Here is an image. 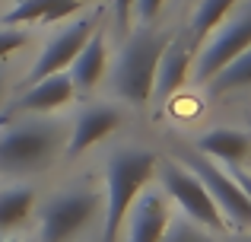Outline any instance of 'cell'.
Here are the masks:
<instances>
[{"label":"cell","instance_id":"23","mask_svg":"<svg viewBox=\"0 0 251 242\" xmlns=\"http://www.w3.org/2000/svg\"><path fill=\"white\" fill-rule=\"evenodd\" d=\"M226 169L232 172V179L239 182V188H242V191L248 194V201H251V175H248V172H245L242 166H226Z\"/></svg>","mask_w":251,"mask_h":242},{"label":"cell","instance_id":"24","mask_svg":"<svg viewBox=\"0 0 251 242\" xmlns=\"http://www.w3.org/2000/svg\"><path fill=\"white\" fill-rule=\"evenodd\" d=\"M3 86H6V74L0 70V99H3Z\"/></svg>","mask_w":251,"mask_h":242},{"label":"cell","instance_id":"4","mask_svg":"<svg viewBox=\"0 0 251 242\" xmlns=\"http://www.w3.org/2000/svg\"><path fill=\"white\" fill-rule=\"evenodd\" d=\"M181 166L191 169V172L203 182V188H207L210 198H213V204L220 207L223 220H229V223L239 226V230H251V201L223 162L203 156L201 150H188V153H181Z\"/></svg>","mask_w":251,"mask_h":242},{"label":"cell","instance_id":"20","mask_svg":"<svg viewBox=\"0 0 251 242\" xmlns=\"http://www.w3.org/2000/svg\"><path fill=\"white\" fill-rule=\"evenodd\" d=\"M25 42H29V32L19 29V26H6V29H0V61H3L6 54H13L16 48H23Z\"/></svg>","mask_w":251,"mask_h":242},{"label":"cell","instance_id":"11","mask_svg":"<svg viewBox=\"0 0 251 242\" xmlns=\"http://www.w3.org/2000/svg\"><path fill=\"white\" fill-rule=\"evenodd\" d=\"M118 124H121V112H118L115 106H96V108L80 112V118L74 124V134H70V143H67V156L76 160V156L86 153L92 143L105 140Z\"/></svg>","mask_w":251,"mask_h":242},{"label":"cell","instance_id":"2","mask_svg":"<svg viewBox=\"0 0 251 242\" xmlns=\"http://www.w3.org/2000/svg\"><path fill=\"white\" fill-rule=\"evenodd\" d=\"M67 128L57 121H29L6 128L0 134V172L3 175H23L48 166L64 147Z\"/></svg>","mask_w":251,"mask_h":242},{"label":"cell","instance_id":"17","mask_svg":"<svg viewBox=\"0 0 251 242\" xmlns=\"http://www.w3.org/2000/svg\"><path fill=\"white\" fill-rule=\"evenodd\" d=\"M207 86H210V93H216V96L251 86V48H245L242 54H235L229 64H223V67L207 80Z\"/></svg>","mask_w":251,"mask_h":242},{"label":"cell","instance_id":"16","mask_svg":"<svg viewBox=\"0 0 251 242\" xmlns=\"http://www.w3.org/2000/svg\"><path fill=\"white\" fill-rule=\"evenodd\" d=\"M32 204H35V191L29 185H13L0 191V236L16 230L25 217H29Z\"/></svg>","mask_w":251,"mask_h":242},{"label":"cell","instance_id":"18","mask_svg":"<svg viewBox=\"0 0 251 242\" xmlns=\"http://www.w3.org/2000/svg\"><path fill=\"white\" fill-rule=\"evenodd\" d=\"M235 6V0H201V6L194 10L188 23V45H197L229 16V10Z\"/></svg>","mask_w":251,"mask_h":242},{"label":"cell","instance_id":"21","mask_svg":"<svg viewBox=\"0 0 251 242\" xmlns=\"http://www.w3.org/2000/svg\"><path fill=\"white\" fill-rule=\"evenodd\" d=\"M111 6H115L118 29L127 32V26H130V13H134V0H111Z\"/></svg>","mask_w":251,"mask_h":242},{"label":"cell","instance_id":"8","mask_svg":"<svg viewBox=\"0 0 251 242\" xmlns=\"http://www.w3.org/2000/svg\"><path fill=\"white\" fill-rule=\"evenodd\" d=\"M96 32V19H76V23H70L67 29H61L54 38H51L48 45H45V51L38 54V61L32 64L29 70V83L35 80H45V77L51 74H61V70L70 67V61L76 57V51L86 45V38Z\"/></svg>","mask_w":251,"mask_h":242},{"label":"cell","instance_id":"10","mask_svg":"<svg viewBox=\"0 0 251 242\" xmlns=\"http://www.w3.org/2000/svg\"><path fill=\"white\" fill-rule=\"evenodd\" d=\"M172 214H169V198L166 191H140L137 201L127 211V242H159L166 233Z\"/></svg>","mask_w":251,"mask_h":242},{"label":"cell","instance_id":"9","mask_svg":"<svg viewBox=\"0 0 251 242\" xmlns=\"http://www.w3.org/2000/svg\"><path fill=\"white\" fill-rule=\"evenodd\" d=\"M245 48H251V13L239 16L235 23H229L223 32H216V35L210 38V45L201 51V57H197V80L207 83L223 64H229Z\"/></svg>","mask_w":251,"mask_h":242},{"label":"cell","instance_id":"7","mask_svg":"<svg viewBox=\"0 0 251 242\" xmlns=\"http://www.w3.org/2000/svg\"><path fill=\"white\" fill-rule=\"evenodd\" d=\"M74 96H76L74 80H70V74L61 70V74H51V77H45V80L29 83L16 99H10L3 106L0 121L6 124L13 115H45V112H54V108L67 106Z\"/></svg>","mask_w":251,"mask_h":242},{"label":"cell","instance_id":"12","mask_svg":"<svg viewBox=\"0 0 251 242\" xmlns=\"http://www.w3.org/2000/svg\"><path fill=\"white\" fill-rule=\"evenodd\" d=\"M191 54H194V45L188 42H169L166 51L159 57V67H156V83H153V96L156 99H169L181 89V83L188 80L191 70Z\"/></svg>","mask_w":251,"mask_h":242},{"label":"cell","instance_id":"1","mask_svg":"<svg viewBox=\"0 0 251 242\" xmlns=\"http://www.w3.org/2000/svg\"><path fill=\"white\" fill-rule=\"evenodd\" d=\"M156 175V153L124 147L108 160V194H105V223L102 242H121V226L127 220L130 204Z\"/></svg>","mask_w":251,"mask_h":242},{"label":"cell","instance_id":"25","mask_svg":"<svg viewBox=\"0 0 251 242\" xmlns=\"http://www.w3.org/2000/svg\"><path fill=\"white\" fill-rule=\"evenodd\" d=\"M0 242H13V239H3V236H0Z\"/></svg>","mask_w":251,"mask_h":242},{"label":"cell","instance_id":"3","mask_svg":"<svg viewBox=\"0 0 251 242\" xmlns=\"http://www.w3.org/2000/svg\"><path fill=\"white\" fill-rule=\"evenodd\" d=\"M169 38L159 32H143L127 42V48L121 51L111 74V86L121 99H127L130 106H147L153 99V83H156V67L159 57L166 51Z\"/></svg>","mask_w":251,"mask_h":242},{"label":"cell","instance_id":"15","mask_svg":"<svg viewBox=\"0 0 251 242\" xmlns=\"http://www.w3.org/2000/svg\"><path fill=\"white\" fill-rule=\"evenodd\" d=\"M86 0H23L3 16L6 26H23V23H57V19L74 16Z\"/></svg>","mask_w":251,"mask_h":242},{"label":"cell","instance_id":"14","mask_svg":"<svg viewBox=\"0 0 251 242\" xmlns=\"http://www.w3.org/2000/svg\"><path fill=\"white\" fill-rule=\"evenodd\" d=\"M105 61H108V54H105V38L99 35V29H96L86 38L83 48L76 51V57L70 61V80H74V89L80 96L96 89V83L102 80V74H105Z\"/></svg>","mask_w":251,"mask_h":242},{"label":"cell","instance_id":"6","mask_svg":"<svg viewBox=\"0 0 251 242\" xmlns=\"http://www.w3.org/2000/svg\"><path fill=\"white\" fill-rule=\"evenodd\" d=\"M99 198L92 191L57 194L42 214V242H70L96 217Z\"/></svg>","mask_w":251,"mask_h":242},{"label":"cell","instance_id":"19","mask_svg":"<svg viewBox=\"0 0 251 242\" xmlns=\"http://www.w3.org/2000/svg\"><path fill=\"white\" fill-rule=\"evenodd\" d=\"M159 242H216V239H210L207 233H201L188 217H175V220H169V226H166V233H162Z\"/></svg>","mask_w":251,"mask_h":242},{"label":"cell","instance_id":"5","mask_svg":"<svg viewBox=\"0 0 251 242\" xmlns=\"http://www.w3.org/2000/svg\"><path fill=\"white\" fill-rule=\"evenodd\" d=\"M156 175H159V182H162L166 198L175 201L188 220L203 223L207 230H223V226H226L220 207L213 204L210 191L203 188V182L197 179L191 169H184L181 162H172V160H166V162L156 160Z\"/></svg>","mask_w":251,"mask_h":242},{"label":"cell","instance_id":"13","mask_svg":"<svg viewBox=\"0 0 251 242\" xmlns=\"http://www.w3.org/2000/svg\"><path fill=\"white\" fill-rule=\"evenodd\" d=\"M197 150L223 166H242L251 156V137L235 128H213L197 140Z\"/></svg>","mask_w":251,"mask_h":242},{"label":"cell","instance_id":"22","mask_svg":"<svg viewBox=\"0 0 251 242\" xmlns=\"http://www.w3.org/2000/svg\"><path fill=\"white\" fill-rule=\"evenodd\" d=\"M166 3V0H134V10L140 13L143 19H153L156 13H159V6Z\"/></svg>","mask_w":251,"mask_h":242}]
</instances>
